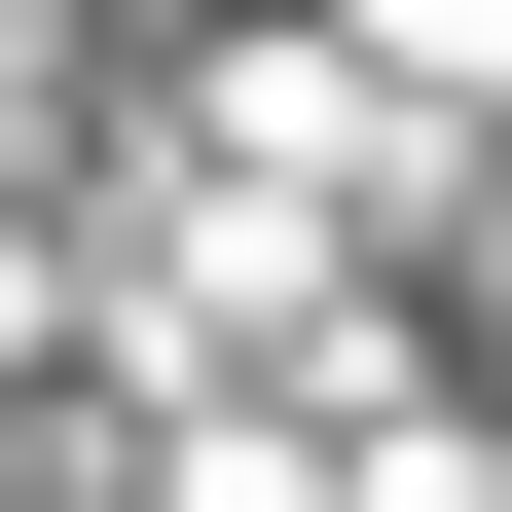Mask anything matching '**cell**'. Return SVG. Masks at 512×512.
<instances>
[{
  "label": "cell",
  "mask_w": 512,
  "mask_h": 512,
  "mask_svg": "<svg viewBox=\"0 0 512 512\" xmlns=\"http://www.w3.org/2000/svg\"><path fill=\"white\" fill-rule=\"evenodd\" d=\"M366 37H439V74H512V0H366Z\"/></svg>",
  "instance_id": "1"
},
{
  "label": "cell",
  "mask_w": 512,
  "mask_h": 512,
  "mask_svg": "<svg viewBox=\"0 0 512 512\" xmlns=\"http://www.w3.org/2000/svg\"><path fill=\"white\" fill-rule=\"evenodd\" d=\"M0 330H37V256H0Z\"/></svg>",
  "instance_id": "2"
}]
</instances>
